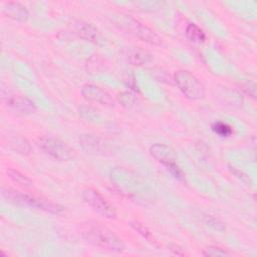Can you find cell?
<instances>
[{
    "instance_id": "4",
    "label": "cell",
    "mask_w": 257,
    "mask_h": 257,
    "mask_svg": "<svg viewBox=\"0 0 257 257\" xmlns=\"http://www.w3.org/2000/svg\"><path fill=\"white\" fill-rule=\"evenodd\" d=\"M173 80L183 95L191 100H199L205 96V86L192 72L178 70L173 75Z\"/></svg>"
},
{
    "instance_id": "6",
    "label": "cell",
    "mask_w": 257,
    "mask_h": 257,
    "mask_svg": "<svg viewBox=\"0 0 257 257\" xmlns=\"http://www.w3.org/2000/svg\"><path fill=\"white\" fill-rule=\"evenodd\" d=\"M81 197L84 202L100 216L109 220L116 219L117 214L114 207L95 189H83L81 192Z\"/></svg>"
},
{
    "instance_id": "20",
    "label": "cell",
    "mask_w": 257,
    "mask_h": 257,
    "mask_svg": "<svg viewBox=\"0 0 257 257\" xmlns=\"http://www.w3.org/2000/svg\"><path fill=\"white\" fill-rule=\"evenodd\" d=\"M204 222H205V224L207 226H210L213 229L218 230L220 232H222V231H224L226 229L225 224L221 220H219L218 218H216L214 216H211V215H205Z\"/></svg>"
},
{
    "instance_id": "13",
    "label": "cell",
    "mask_w": 257,
    "mask_h": 257,
    "mask_svg": "<svg viewBox=\"0 0 257 257\" xmlns=\"http://www.w3.org/2000/svg\"><path fill=\"white\" fill-rule=\"evenodd\" d=\"M152 60H153L152 55L148 51L139 47L132 49L131 52L128 53L130 63L136 66H142V65L148 64Z\"/></svg>"
},
{
    "instance_id": "21",
    "label": "cell",
    "mask_w": 257,
    "mask_h": 257,
    "mask_svg": "<svg viewBox=\"0 0 257 257\" xmlns=\"http://www.w3.org/2000/svg\"><path fill=\"white\" fill-rule=\"evenodd\" d=\"M212 130H213L216 134H218V135H220V136H222V137H228V136H230V135L233 133L232 127H231L229 124H227V123H225V122H222V121H217V122H215V123L212 125Z\"/></svg>"
},
{
    "instance_id": "24",
    "label": "cell",
    "mask_w": 257,
    "mask_h": 257,
    "mask_svg": "<svg viewBox=\"0 0 257 257\" xmlns=\"http://www.w3.org/2000/svg\"><path fill=\"white\" fill-rule=\"evenodd\" d=\"M168 249L171 253H173L174 255H177V256H186L187 255L185 249L177 244H169Z\"/></svg>"
},
{
    "instance_id": "22",
    "label": "cell",
    "mask_w": 257,
    "mask_h": 257,
    "mask_svg": "<svg viewBox=\"0 0 257 257\" xmlns=\"http://www.w3.org/2000/svg\"><path fill=\"white\" fill-rule=\"evenodd\" d=\"M240 89L246 93L247 95H249L250 97H252L253 99L256 97V86L255 83L251 80H244L240 83Z\"/></svg>"
},
{
    "instance_id": "15",
    "label": "cell",
    "mask_w": 257,
    "mask_h": 257,
    "mask_svg": "<svg viewBox=\"0 0 257 257\" xmlns=\"http://www.w3.org/2000/svg\"><path fill=\"white\" fill-rule=\"evenodd\" d=\"M9 179L14 182L15 184H17L20 187L23 188H30L33 185V182L26 177L25 175H23L21 172L13 169V168H8L6 171Z\"/></svg>"
},
{
    "instance_id": "16",
    "label": "cell",
    "mask_w": 257,
    "mask_h": 257,
    "mask_svg": "<svg viewBox=\"0 0 257 257\" xmlns=\"http://www.w3.org/2000/svg\"><path fill=\"white\" fill-rule=\"evenodd\" d=\"M186 36L193 42L201 43L205 40L206 35L204 31L195 23H189L186 27Z\"/></svg>"
},
{
    "instance_id": "12",
    "label": "cell",
    "mask_w": 257,
    "mask_h": 257,
    "mask_svg": "<svg viewBox=\"0 0 257 257\" xmlns=\"http://www.w3.org/2000/svg\"><path fill=\"white\" fill-rule=\"evenodd\" d=\"M79 143L83 150L90 154H100L105 150L104 142L96 135L83 134L79 137Z\"/></svg>"
},
{
    "instance_id": "2",
    "label": "cell",
    "mask_w": 257,
    "mask_h": 257,
    "mask_svg": "<svg viewBox=\"0 0 257 257\" xmlns=\"http://www.w3.org/2000/svg\"><path fill=\"white\" fill-rule=\"evenodd\" d=\"M82 235L87 242L102 250L115 253H121L125 250L123 241L113 231L101 224L89 226Z\"/></svg>"
},
{
    "instance_id": "18",
    "label": "cell",
    "mask_w": 257,
    "mask_h": 257,
    "mask_svg": "<svg viewBox=\"0 0 257 257\" xmlns=\"http://www.w3.org/2000/svg\"><path fill=\"white\" fill-rule=\"evenodd\" d=\"M130 226L135 231H137L141 236H143L145 239H147L149 242H154V237L152 236L151 231L144 224H142L141 222H139L137 220H134V221L130 222Z\"/></svg>"
},
{
    "instance_id": "8",
    "label": "cell",
    "mask_w": 257,
    "mask_h": 257,
    "mask_svg": "<svg viewBox=\"0 0 257 257\" xmlns=\"http://www.w3.org/2000/svg\"><path fill=\"white\" fill-rule=\"evenodd\" d=\"M3 100L11 110L23 115L33 113L36 109L33 101L24 95L9 93L6 98H3Z\"/></svg>"
},
{
    "instance_id": "3",
    "label": "cell",
    "mask_w": 257,
    "mask_h": 257,
    "mask_svg": "<svg viewBox=\"0 0 257 257\" xmlns=\"http://www.w3.org/2000/svg\"><path fill=\"white\" fill-rule=\"evenodd\" d=\"M1 195L7 201L15 205H25L51 214H60L63 211V207L44 197L22 193L11 188L2 187Z\"/></svg>"
},
{
    "instance_id": "17",
    "label": "cell",
    "mask_w": 257,
    "mask_h": 257,
    "mask_svg": "<svg viewBox=\"0 0 257 257\" xmlns=\"http://www.w3.org/2000/svg\"><path fill=\"white\" fill-rule=\"evenodd\" d=\"M117 99L119 103L125 108H132L133 106L136 105V102H137L136 95L131 91H122L118 93Z\"/></svg>"
},
{
    "instance_id": "9",
    "label": "cell",
    "mask_w": 257,
    "mask_h": 257,
    "mask_svg": "<svg viewBox=\"0 0 257 257\" xmlns=\"http://www.w3.org/2000/svg\"><path fill=\"white\" fill-rule=\"evenodd\" d=\"M149 153L155 160L163 164L165 167L175 164L177 161V156L175 151L171 147L165 144H160V143L153 144L149 148Z\"/></svg>"
},
{
    "instance_id": "10",
    "label": "cell",
    "mask_w": 257,
    "mask_h": 257,
    "mask_svg": "<svg viewBox=\"0 0 257 257\" xmlns=\"http://www.w3.org/2000/svg\"><path fill=\"white\" fill-rule=\"evenodd\" d=\"M1 13L12 20L25 22L29 18V13L24 5L19 2H6L1 7Z\"/></svg>"
},
{
    "instance_id": "19",
    "label": "cell",
    "mask_w": 257,
    "mask_h": 257,
    "mask_svg": "<svg viewBox=\"0 0 257 257\" xmlns=\"http://www.w3.org/2000/svg\"><path fill=\"white\" fill-rule=\"evenodd\" d=\"M202 254L206 257H220V256H230V253L218 246H209L203 250Z\"/></svg>"
},
{
    "instance_id": "1",
    "label": "cell",
    "mask_w": 257,
    "mask_h": 257,
    "mask_svg": "<svg viewBox=\"0 0 257 257\" xmlns=\"http://www.w3.org/2000/svg\"><path fill=\"white\" fill-rule=\"evenodd\" d=\"M110 21L118 28L134 35L142 41L152 45H161L162 38L149 26L134 16L123 12H113L109 16Z\"/></svg>"
},
{
    "instance_id": "5",
    "label": "cell",
    "mask_w": 257,
    "mask_h": 257,
    "mask_svg": "<svg viewBox=\"0 0 257 257\" xmlns=\"http://www.w3.org/2000/svg\"><path fill=\"white\" fill-rule=\"evenodd\" d=\"M38 146L43 152L58 161H69L75 156V151L58 138L42 136L38 139Z\"/></svg>"
},
{
    "instance_id": "7",
    "label": "cell",
    "mask_w": 257,
    "mask_h": 257,
    "mask_svg": "<svg viewBox=\"0 0 257 257\" xmlns=\"http://www.w3.org/2000/svg\"><path fill=\"white\" fill-rule=\"evenodd\" d=\"M80 93L82 97L88 102L98 103L108 107L114 105V100L112 96L105 89L98 85L91 83L84 84L80 89Z\"/></svg>"
},
{
    "instance_id": "14",
    "label": "cell",
    "mask_w": 257,
    "mask_h": 257,
    "mask_svg": "<svg viewBox=\"0 0 257 257\" xmlns=\"http://www.w3.org/2000/svg\"><path fill=\"white\" fill-rule=\"evenodd\" d=\"M9 146L17 153L28 155L30 153V145L25 138L19 135H14L9 139Z\"/></svg>"
},
{
    "instance_id": "23",
    "label": "cell",
    "mask_w": 257,
    "mask_h": 257,
    "mask_svg": "<svg viewBox=\"0 0 257 257\" xmlns=\"http://www.w3.org/2000/svg\"><path fill=\"white\" fill-rule=\"evenodd\" d=\"M168 169V171H170V173L179 181H185V174L183 173V171L180 169V167L177 165V163L172 164L168 167H166Z\"/></svg>"
},
{
    "instance_id": "11",
    "label": "cell",
    "mask_w": 257,
    "mask_h": 257,
    "mask_svg": "<svg viewBox=\"0 0 257 257\" xmlns=\"http://www.w3.org/2000/svg\"><path fill=\"white\" fill-rule=\"evenodd\" d=\"M73 29L79 37L87 41L96 43L99 40V30L90 22L83 20H75L73 22Z\"/></svg>"
}]
</instances>
